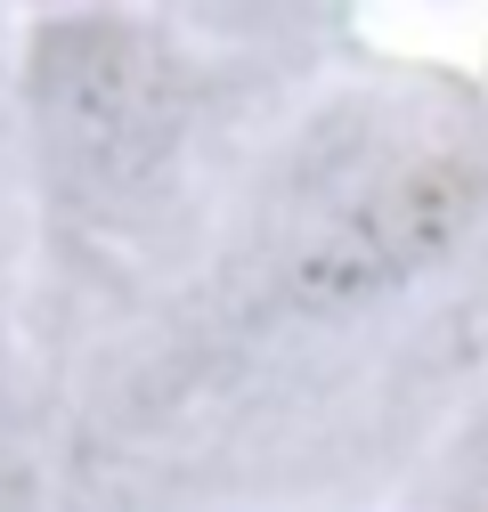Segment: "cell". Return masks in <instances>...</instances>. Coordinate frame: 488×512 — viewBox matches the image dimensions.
I'll use <instances>...</instances> for the list:
<instances>
[{"label": "cell", "mask_w": 488, "mask_h": 512, "mask_svg": "<svg viewBox=\"0 0 488 512\" xmlns=\"http://www.w3.org/2000/svg\"><path fill=\"white\" fill-rule=\"evenodd\" d=\"M17 106L41 196L82 220L147 204L196 139L204 74L171 17L41 9L17 25Z\"/></svg>", "instance_id": "6da1fadb"}, {"label": "cell", "mask_w": 488, "mask_h": 512, "mask_svg": "<svg viewBox=\"0 0 488 512\" xmlns=\"http://www.w3.org/2000/svg\"><path fill=\"white\" fill-rule=\"evenodd\" d=\"M488 236V139L432 122L342 155L269 252V301L285 317H375L448 277Z\"/></svg>", "instance_id": "7a4b0ae2"}, {"label": "cell", "mask_w": 488, "mask_h": 512, "mask_svg": "<svg viewBox=\"0 0 488 512\" xmlns=\"http://www.w3.org/2000/svg\"><path fill=\"white\" fill-rule=\"evenodd\" d=\"M464 512H488V504H464Z\"/></svg>", "instance_id": "3957f363"}]
</instances>
